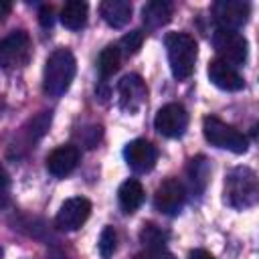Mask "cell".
<instances>
[{"label": "cell", "mask_w": 259, "mask_h": 259, "mask_svg": "<svg viewBox=\"0 0 259 259\" xmlns=\"http://www.w3.org/2000/svg\"><path fill=\"white\" fill-rule=\"evenodd\" d=\"M77 73V61L69 49H57L45 63L42 89L51 97H61L73 83Z\"/></svg>", "instance_id": "obj_1"}, {"label": "cell", "mask_w": 259, "mask_h": 259, "mask_svg": "<svg viewBox=\"0 0 259 259\" xmlns=\"http://www.w3.org/2000/svg\"><path fill=\"white\" fill-rule=\"evenodd\" d=\"M225 202L237 210L259 202V178L251 168L237 166L225 178Z\"/></svg>", "instance_id": "obj_2"}, {"label": "cell", "mask_w": 259, "mask_h": 259, "mask_svg": "<svg viewBox=\"0 0 259 259\" xmlns=\"http://www.w3.org/2000/svg\"><path fill=\"white\" fill-rule=\"evenodd\" d=\"M164 45H166V55H168V63L174 79L186 81L194 71V63L198 55L196 40L186 32H170L166 34Z\"/></svg>", "instance_id": "obj_3"}, {"label": "cell", "mask_w": 259, "mask_h": 259, "mask_svg": "<svg viewBox=\"0 0 259 259\" xmlns=\"http://www.w3.org/2000/svg\"><path fill=\"white\" fill-rule=\"evenodd\" d=\"M202 132H204L206 142L214 148H223L233 154H245L249 148L247 138L239 130H235L233 125L225 123L223 119L214 115H206L202 119Z\"/></svg>", "instance_id": "obj_4"}, {"label": "cell", "mask_w": 259, "mask_h": 259, "mask_svg": "<svg viewBox=\"0 0 259 259\" xmlns=\"http://www.w3.org/2000/svg\"><path fill=\"white\" fill-rule=\"evenodd\" d=\"M212 47L219 55V61H223L231 67L243 65L247 61V55H249L247 38L237 30L217 28L212 34Z\"/></svg>", "instance_id": "obj_5"}, {"label": "cell", "mask_w": 259, "mask_h": 259, "mask_svg": "<svg viewBox=\"0 0 259 259\" xmlns=\"http://www.w3.org/2000/svg\"><path fill=\"white\" fill-rule=\"evenodd\" d=\"M32 45L26 30H14L0 42V65L6 71L20 69L30 61Z\"/></svg>", "instance_id": "obj_6"}, {"label": "cell", "mask_w": 259, "mask_h": 259, "mask_svg": "<svg viewBox=\"0 0 259 259\" xmlns=\"http://www.w3.org/2000/svg\"><path fill=\"white\" fill-rule=\"evenodd\" d=\"M251 14V6L243 0H219L212 6V18L217 22V28L225 30H237L241 28Z\"/></svg>", "instance_id": "obj_7"}, {"label": "cell", "mask_w": 259, "mask_h": 259, "mask_svg": "<svg viewBox=\"0 0 259 259\" xmlns=\"http://www.w3.org/2000/svg\"><path fill=\"white\" fill-rule=\"evenodd\" d=\"M186 200V188L178 178H166L154 194V206L156 210H160L162 214L174 217L182 210Z\"/></svg>", "instance_id": "obj_8"}, {"label": "cell", "mask_w": 259, "mask_h": 259, "mask_svg": "<svg viewBox=\"0 0 259 259\" xmlns=\"http://www.w3.org/2000/svg\"><path fill=\"white\" fill-rule=\"evenodd\" d=\"M154 127L166 138H180L188 127V111L180 103H166L158 109Z\"/></svg>", "instance_id": "obj_9"}, {"label": "cell", "mask_w": 259, "mask_h": 259, "mask_svg": "<svg viewBox=\"0 0 259 259\" xmlns=\"http://www.w3.org/2000/svg\"><path fill=\"white\" fill-rule=\"evenodd\" d=\"M89 214H91V202L83 196H73L61 204L55 225L61 231H77L83 227V223L89 219Z\"/></svg>", "instance_id": "obj_10"}, {"label": "cell", "mask_w": 259, "mask_h": 259, "mask_svg": "<svg viewBox=\"0 0 259 259\" xmlns=\"http://www.w3.org/2000/svg\"><path fill=\"white\" fill-rule=\"evenodd\" d=\"M123 158L127 162V166L138 172V174H144V172H150L154 166H156V160H158V150L152 142L148 140H132L125 148H123Z\"/></svg>", "instance_id": "obj_11"}, {"label": "cell", "mask_w": 259, "mask_h": 259, "mask_svg": "<svg viewBox=\"0 0 259 259\" xmlns=\"http://www.w3.org/2000/svg\"><path fill=\"white\" fill-rule=\"evenodd\" d=\"M117 93H119V105L123 111L127 113H136L148 95L146 83L142 81L140 75H125L119 83H117Z\"/></svg>", "instance_id": "obj_12"}, {"label": "cell", "mask_w": 259, "mask_h": 259, "mask_svg": "<svg viewBox=\"0 0 259 259\" xmlns=\"http://www.w3.org/2000/svg\"><path fill=\"white\" fill-rule=\"evenodd\" d=\"M77 164H79V150L71 144L59 146L47 156V170L57 178L71 174L77 168Z\"/></svg>", "instance_id": "obj_13"}, {"label": "cell", "mask_w": 259, "mask_h": 259, "mask_svg": "<svg viewBox=\"0 0 259 259\" xmlns=\"http://www.w3.org/2000/svg\"><path fill=\"white\" fill-rule=\"evenodd\" d=\"M206 73H208L210 83L214 87L223 89V91H241L243 85H245L243 77L237 73V69L227 65V63H223V61H219V59L208 63V71Z\"/></svg>", "instance_id": "obj_14"}, {"label": "cell", "mask_w": 259, "mask_h": 259, "mask_svg": "<svg viewBox=\"0 0 259 259\" xmlns=\"http://www.w3.org/2000/svg\"><path fill=\"white\" fill-rule=\"evenodd\" d=\"M99 12L111 28H123L132 18V4L127 0H105L99 6Z\"/></svg>", "instance_id": "obj_15"}, {"label": "cell", "mask_w": 259, "mask_h": 259, "mask_svg": "<svg viewBox=\"0 0 259 259\" xmlns=\"http://www.w3.org/2000/svg\"><path fill=\"white\" fill-rule=\"evenodd\" d=\"M172 18V4L166 0H152L142 6V20L148 28H160Z\"/></svg>", "instance_id": "obj_16"}, {"label": "cell", "mask_w": 259, "mask_h": 259, "mask_svg": "<svg viewBox=\"0 0 259 259\" xmlns=\"http://www.w3.org/2000/svg\"><path fill=\"white\" fill-rule=\"evenodd\" d=\"M117 200H119V206L123 212H127V214L136 212L144 202V186L136 178L125 180L117 190Z\"/></svg>", "instance_id": "obj_17"}, {"label": "cell", "mask_w": 259, "mask_h": 259, "mask_svg": "<svg viewBox=\"0 0 259 259\" xmlns=\"http://www.w3.org/2000/svg\"><path fill=\"white\" fill-rule=\"evenodd\" d=\"M87 12H89L87 2L71 0L61 10V22L69 30H81L85 26V22H87Z\"/></svg>", "instance_id": "obj_18"}, {"label": "cell", "mask_w": 259, "mask_h": 259, "mask_svg": "<svg viewBox=\"0 0 259 259\" xmlns=\"http://www.w3.org/2000/svg\"><path fill=\"white\" fill-rule=\"evenodd\" d=\"M188 182H190V188L194 194H200L204 188H206V182H208V174H210V168H208V162L204 156H196L190 160L188 164Z\"/></svg>", "instance_id": "obj_19"}, {"label": "cell", "mask_w": 259, "mask_h": 259, "mask_svg": "<svg viewBox=\"0 0 259 259\" xmlns=\"http://www.w3.org/2000/svg\"><path fill=\"white\" fill-rule=\"evenodd\" d=\"M119 63H121V49L117 45H107L97 57V71L101 79L111 77L119 69Z\"/></svg>", "instance_id": "obj_20"}, {"label": "cell", "mask_w": 259, "mask_h": 259, "mask_svg": "<svg viewBox=\"0 0 259 259\" xmlns=\"http://www.w3.org/2000/svg\"><path fill=\"white\" fill-rule=\"evenodd\" d=\"M168 231H162L158 225L154 223H146L140 231V241L148 247V249H164V243L168 241Z\"/></svg>", "instance_id": "obj_21"}, {"label": "cell", "mask_w": 259, "mask_h": 259, "mask_svg": "<svg viewBox=\"0 0 259 259\" xmlns=\"http://www.w3.org/2000/svg\"><path fill=\"white\" fill-rule=\"evenodd\" d=\"M97 247H99L101 259H109V257L115 253V249H117V233H115L113 227H105V229L101 231Z\"/></svg>", "instance_id": "obj_22"}, {"label": "cell", "mask_w": 259, "mask_h": 259, "mask_svg": "<svg viewBox=\"0 0 259 259\" xmlns=\"http://www.w3.org/2000/svg\"><path fill=\"white\" fill-rule=\"evenodd\" d=\"M142 42H144V30L136 28V30H132V32H127V34L121 36L119 49H121V53H125L130 57V55H136L142 49Z\"/></svg>", "instance_id": "obj_23"}, {"label": "cell", "mask_w": 259, "mask_h": 259, "mask_svg": "<svg viewBox=\"0 0 259 259\" xmlns=\"http://www.w3.org/2000/svg\"><path fill=\"white\" fill-rule=\"evenodd\" d=\"M53 14H55L53 12V6H49V4L40 6V10H38V22H40L42 28H51L53 26V22H55V16Z\"/></svg>", "instance_id": "obj_24"}, {"label": "cell", "mask_w": 259, "mask_h": 259, "mask_svg": "<svg viewBox=\"0 0 259 259\" xmlns=\"http://www.w3.org/2000/svg\"><path fill=\"white\" fill-rule=\"evenodd\" d=\"M134 259H174V255L168 253L166 249H148V251L136 255Z\"/></svg>", "instance_id": "obj_25"}, {"label": "cell", "mask_w": 259, "mask_h": 259, "mask_svg": "<svg viewBox=\"0 0 259 259\" xmlns=\"http://www.w3.org/2000/svg\"><path fill=\"white\" fill-rule=\"evenodd\" d=\"M188 259H214V257L208 251H204V249H192L188 253Z\"/></svg>", "instance_id": "obj_26"}, {"label": "cell", "mask_w": 259, "mask_h": 259, "mask_svg": "<svg viewBox=\"0 0 259 259\" xmlns=\"http://www.w3.org/2000/svg\"><path fill=\"white\" fill-rule=\"evenodd\" d=\"M251 136H253V140L259 142V123H255V125L251 127Z\"/></svg>", "instance_id": "obj_27"}]
</instances>
